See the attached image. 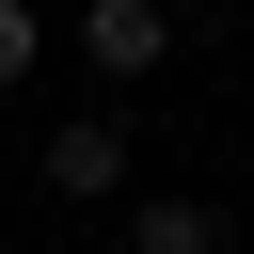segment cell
I'll list each match as a JSON object with an SVG mask.
<instances>
[{"instance_id":"3","label":"cell","mask_w":254,"mask_h":254,"mask_svg":"<svg viewBox=\"0 0 254 254\" xmlns=\"http://www.w3.org/2000/svg\"><path fill=\"white\" fill-rule=\"evenodd\" d=\"M143 254H222V206H206V190H159V206H143Z\"/></svg>"},{"instance_id":"2","label":"cell","mask_w":254,"mask_h":254,"mask_svg":"<svg viewBox=\"0 0 254 254\" xmlns=\"http://www.w3.org/2000/svg\"><path fill=\"white\" fill-rule=\"evenodd\" d=\"M111 175H127V127H111V111L48 127V190H111Z\"/></svg>"},{"instance_id":"1","label":"cell","mask_w":254,"mask_h":254,"mask_svg":"<svg viewBox=\"0 0 254 254\" xmlns=\"http://www.w3.org/2000/svg\"><path fill=\"white\" fill-rule=\"evenodd\" d=\"M79 48H95L111 79H143V64L175 48V0H95V16H79Z\"/></svg>"},{"instance_id":"4","label":"cell","mask_w":254,"mask_h":254,"mask_svg":"<svg viewBox=\"0 0 254 254\" xmlns=\"http://www.w3.org/2000/svg\"><path fill=\"white\" fill-rule=\"evenodd\" d=\"M32 64H48V16H32V0H0V95H16Z\"/></svg>"}]
</instances>
